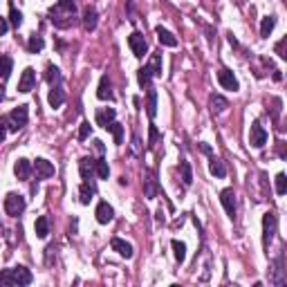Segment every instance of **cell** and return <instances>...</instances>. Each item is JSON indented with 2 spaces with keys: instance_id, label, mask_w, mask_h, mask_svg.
Wrapping results in <instances>:
<instances>
[{
  "instance_id": "cell-1",
  "label": "cell",
  "mask_w": 287,
  "mask_h": 287,
  "mask_svg": "<svg viewBox=\"0 0 287 287\" xmlns=\"http://www.w3.org/2000/svg\"><path fill=\"white\" fill-rule=\"evenodd\" d=\"M50 20H52L59 30H68L76 23V2L74 0H59L56 5L50 9Z\"/></svg>"
},
{
  "instance_id": "cell-2",
  "label": "cell",
  "mask_w": 287,
  "mask_h": 287,
  "mask_svg": "<svg viewBox=\"0 0 287 287\" xmlns=\"http://www.w3.org/2000/svg\"><path fill=\"white\" fill-rule=\"evenodd\" d=\"M34 281V276L27 267H12V270L0 271V287L7 285H30Z\"/></svg>"
},
{
  "instance_id": "cell-3",
  "label": "cell",
  "mask_w": 287,
  "mask_h": 287,
  "mask_svg": "<svg viewBox=\"0 0 287 287\" xmlns=\"http://www.w3.org/2000/svg\"><path fill=\"white\" fill-rule=\"evenodd\" d=\"M27 119H30V110L27 106H18L9 112V117H7V128L12 130V133H18L20 128L27 126Z\"/></svg>"
},
{
  "instance_id": "cell-4",
  "label": "cell",
  "mask_w": 287,
  "mask_h": 287,
  "mask_svg": "<svg viewBox=\"0 0 287 287\" xmlns=\"http://www.w3.org/2000/svg\"><path fill=\"white\" fill-rule=\"evenodd\" d=\"M25 206H27V202H25L23 195H18V193H9L5 198V211L7 216H12V218H18L20 213L25 211Z\"/></svg>"
},
{
  "instance_id": "cell-5",
  "label": "cell",
  "mask_w": 287,
  "mask_h": 287,
  "mask_svg": "<svg viewBox=\"0 0 287 287\" xmlns=\"http://www.w3.org/2000/svg\"><path fill=\"white\" fill-rule=\"evenodd\" d=\"M128 45H130V50H133V54H135L137 59H144V56H146L148 43H146V38H144V34L133 32V34L128 36Z\"/></svg>"
},
{
  "instance_id": "cell-6",
  "label": "cell",
  "mask_w": 287,
  "mask_h": 287,
  "mask_svg": "<svg viewBox=\"0 0 287 287\" xmlns=\"http://www.w3.org/2000/svg\"><path fill=\"white\" fill-rule=\"evenodd\" d=\"M144 195H146L148 200H155L159 193V186H157V175H155V170L146 169L144 170Z\"/></svg>"
},
{
  "instance_id": "cell-7",
  "label": "cell",
  "mask_w": 287,
  "mask_h": 287,
  "mask_svg": "<svg viewBox=\"0 0 287 287\" xmlns=\"http://www.w3.org/2000/svg\"><path fill=\"white\" fill-rule=\"evenodd\" d=\"M276 216L271 211H267L263 216V242L265 247H270V242L274 240V236H276Z\"/></svg>"
},
{
  "instance_id": "cell-8",
  "label": "cell",
  "mask_w": 287,
  "mask_h": 287,
  "mask_svg": "<svg viewBox=\"0 0 287 287\" xmlns=\"http://www.w3.org/2000/svg\"><path fill=\"white\" fill-rule=\"evenodd\" d=\"M249 144L253 148H263L267 144V130L260 126V121H253L252 123V133H249Z\"/></svg>"
},
{
  "instance_id": "cell-9",
  "label": "cell",
  "mask_w": 287,
  "mask_h": 287,
  "mask_svg": "<svg viewBox=\"0 0 287 287\" xmlns=\"http://www.w3.org/2000/svg\"><path fill=\"white\" fill-rule=\"evenodd\" d=\"M34 85H36V72H34V68H25L23 74H20V81H18V92L27 94V92H32V90H34Z\"/></svg>"
},
{
  "instance_id": "cell-10",
  "label": "cell",
  "mask_w": 287,
  "mask_h": 287,
  "mask_svg": "<svg viewBox=\"0 0 287 287\" xmlns=\"http://www.w3.org/2000/svg\"><path fill=\"white\" fill-rule=\"evenodd\" d=\"M218 83H220L224 90H231V92H236V90L240 88V85H238V79H236V74L231 70H227V68H222V70L218 72Z\"/></svg>"
},
{
  "instance_id": "cell-11",
  "label": "cell",
  "mask_w": 287,
  "mask_h": 287,
  "mask_svg": "<svg viewBox=\"0 0 287 287\" xmlns=\"http://www.w3.org/2000/svg\"><path fill=\"white\" fill-rule=\"evenodd\" d=\"M220 202H222L227 216L236 218V193H234V188H224L222 193H220Z\"/></svg>"
},
{
  "instance_id": "cell-12",
  "label": "cell",
  "mask_w": 287,
  "mask_h": 287,
  "mask_svg": "<svg viewBox=\"0 0 287 287\" xmlns=\"http://www.w3.org/2000/svg\"><path fill=\"white\" fill-rule=\"evenodd\" d=\"M94 216H97V222L99 224H108V222H112V218H115V209H112L108 202H99Z\"/></svg>"
},
{
  "instance_id": "cell-13",
  "label": "cell",
  "mask_w": 287,
  "mask_h": 287,
  "mask_svg": "<svg viewBox=\"0 0 287 287\" xmlns=\"http://www.w3.org/2000/svg\"><path fill=\"white\" fill-rule=\"evenodd\" d=\"M34 170H36V177H38V180H47V177L54 175V164L43 157H38L34 162Z\"/></svg>"
},
{
  "instance_id": "cell-14",
  "label": "cell",
  "mask_w": 287,
  "mask_h": 287,
  "mask_svg": "<svg viewBox=\"0 0 287 287\" xmlns=\"http://www.w3.org/2000/svg\"><path fill=\"white\" fill-rule=\"evenodd\" d=\"M110 247L121 258H133V256H135V249H133V245H130V242H126V240H121V238H112Z\"/></svg>"
},
{
  "instance_id": "cell-15",
  "label": "cell",
  "mask_w": 287,
  "mask_h": 287,
  "mask_svg": "<svg viewBox=\"0 0 287 287\" xmlns=\"http://www.w3.org/2000/svg\"><path fill=\"white\" fill-rule=\"evenodd\" d=\"M32 170H34V164H32L30 159H18L16 164H14V175L18 180H27L32 175Z\"/></svg>"
},
{
  "instance_id": "cell-16",
  "label": "cell",
  "mask_w": 287,
  "mask_h": 287,
  "mask_svg": "<svg viewBox=\"0 0 287 287\" xmlns=\"http://www.w3.org/2000/svg\"><path fill=\"white\" fill-rule=\"evenodd\" d=\"M97 23H99V14L94 7H85L83 9V27L88 32H94L97 30Z\"/></svg>"
},
{
  "instance_id": "cell-17",
  "label": "cell",
  "mask_w": 287,
  "mask_h": 287,
  "mask_svg": "<svg viewBox=\"0 0 287 287\" xmlns=\"http://www.w3.org/2000/svg\"><path fill=\"white\" fill-rule=\"evenodd\" d=\"M47 101H50V106H52V108H61L65 103V90H63V85H61V83H59V85H52Z\"/></svg>"
},
{
  "instance_id": "cell-18",
  "label": "cell",
  "mask_w": 287,
  "mask_h": 287,
  "mask_svg": "<svg viewBox=\"0 0 287 287\" xmlns=\"http://www.w3.org/2000/svg\"><path fill=\"white\" fill-rule=\"evenodd\" d=\"M271 283L274 285H283L285 283V270H283V256H278L271 265Z\"/></svg>"
},
{
  "instance_id": "cell-19",
  "label": "cell",
  "mask_w": 287,
  "mask_h": 287,
  "mask_svg": "<svg viewBox=\"0 0 287 287\" xmlns=\"http://www.w3.org/2000/svg\"><path fill=\"white\" fill-rule=\"evenodd\" d=\"M115 117H117L115 108H106V110H99V112H97V126H101V128H106V130H108V126L115 121Z\"/></svg>"
},
{
  "instance_id": "cell-20",
  "label": "cell",
  "mask_w": 287,
  "mask_h": 287,
  "mask_svg": "<svg viewBox=\"0 0 287 287\" xmlns=\"http://www.w3.org/2000/svg\"><path fill=\"white\" fill-rule=\"evenodd\" d=\"M155 34H157V41L162 43V45H166V47H177V38L170 34L169 30H164V27H155Z\"/></svg>"
},
{
  "instance_id": "cell-21",
  "label": "cell",
  "mask_w": 287,
  "mask_h": 287,
  "mask_svg": "<svg viewBox=\"0 0 287 287\" xmlns=\"http://www.w3.org/2000/svg\"><path fill=\"white\" fill-rule=\"evenodd\" d=\"M34 231H36V236H38V238H41V240H45L47 236H50V218H47V216H41V218H36Z\"/></svg>"
},
{
  "instance_id": "cell-22",
  "label": "cell",
  "mask_w": 287,
  "mask_h": 287,
  "mask_svg": "<svg viewBox=\"0 0 287 287\" xmlns=\"http://www.w3.org/2000/svg\"><path fill=\"white\" fill-rule=\"evenodd\" d=\"M209 173L216 177H227V166H224L222 159H218V157H211V162H209Z\"/></svg>"
},
{
  "instance_id": "cell-23",
  "label": "cell",
  "mask_w": 287,
  "mask_h": 287,
  "mask_svg": "<svg viewBox=\"0 0 287 287\" xmlns=\"http://www.w3.org/2000/svg\"><path fill=\"white\" fill-rule=\"evenodd\" d=\"M97 97H99L101 101H110V99H112L110 79H108V76H101V81H99V90H97Z\"/></svg>"
},
{
  "instance_id": "cell-24",
  "label": "cell",
  "mask_w": 287,
  "mask_h": 287,
  "mask_svg": "<svg viewBox=\"0 0 287 287\" xmlns=\"http://www.w3.org/2000/svg\"><path fill=\"white\" fill-rule=\"evenodd\" d=\"M146 115L151 119H155L157 115V92L152 88H148V97H146Z\"/></svg>"
},
{
  "instance_id": "cell-25",
  "label": "cell",
  "mask_w": 287,
  "mask_h": 287,
  "mask_svg": "<svg viewBox=\"0 0 287 287\" xmlns=\"http://www.w3.org/2000/svg\"><path fill=\"white\" fill-rule=\"evenodd\" d=\"M92 195H94V184L90 180H85L81 184V191H79V200H81V204H90Z\"/></svg>"
},
{
  "instance_id": "cell-26",
  "label": "cell",
  "mask_w": 287,
  "mask_h": 287,
  "mask_svg": "<svg viewBox=\"0 0 287 287\" xmlns=\"http://www.w3.org/2000/svg\"><path fill=\"white\" fill-rule=\"evenodd\" d=\"M79 170H81L83 180H90L92 173H94V159L92 157H81V162H79Z\"/></svg>"
},
{
  "instance_id": "cell-27",
  "label": "cell",
  "mask_w": 287,
  "mask_h": 287,
  "mask_svg": "<svg viewBox=\"0 0 287 287\" xmlns=\"http://www.w3.org/2000/svg\"><path fill=\"white\" fill-rule=\"evenodd\" d=\"M45 81L50 83V85H59V83H61V70L56 68V65H47V70H45Z\"/></svg>"
},
{
  "instance_id": "cell-28",
  "label": "cell",
  "mask_w": 287,
  "mask_h": 287,
  "mask_svg": "<svg viewBox=\"0 0 287 287\" xmlns=\"http://www.w3.org/2000/svg\"><path fill=\"white\" fill-rule=\"evenodd\" d=\"M180 173H182V182H184V186H191V184H193V170H191V164H188L186 159L180 162Z\"/></svg>"
},
{
  "instance_id": "cell-29",
  "label": "cell",
  "mask_w": 287,
  "mask_h": 287,
  "mask_svg": "<svg viewBox=\"0 0 287 287\" xmlns=\"http://www.w3.org/2000/svg\"><path fill=\"white\" fill-rule=\"evenodd\" d=\"M274 27H276V18L274 16H265L263 23H260V36H263V38H270V34L274 32Z\"/></svg>"
},
{
  "instance_id": "cell-30",
  "label": "cell",
  "mask_w": 287,
  "mask_h": 287,
  "mask_svg": "<svg viewBox=\"0 0 287 287\" xmlns=\"http://www.w3.org/2000/svg\"><path fill=\"white\" fill-rule=\"evenodd\" d=\"M94 173H97L101 180H108V175H110V166H108V162L103 157L94 159Z\"/></svg>"
},
{
  "instance_id": "cell-31",
  "label": "cell",
  "mask_w": 287,
  "mask_h": 287,
  "mask_svg": "<svg viewBox=\"0 0 287 287\" xmlns=\"http://www.w3.org/2000/svg\"><path fill=\"white\" fill-rule=\"evenodd\" d=\"M229 108V101L224 99V97H220V94H213L211 97V110L216 112V115H220V112H224Z\"/></svg>"
},
{
  "instance_id": "cell-32",
  "label": "cell",
  "mask_w": 287,
  "mask_h": 287,
  "mask_svg": "<svg viewBox=\"0 0 287 287\" xmlns=\"http://www.w3.org/2000/svg\"><path fill=\"white\" fill-rule=\"evenodd\" d=\"M170 247H173V253H175V260L182 265L184 260H186V245H184V242H180V240H173V242H170Z\"/></svg>"
},
{
  "instance_id": "cell-33",
  "label": "cell",
  "mask_w": 287,
  "mask_h": 287,
  "mask_svg": "<svg viewBox=\"0 0 287 287\" xmlns=\"http://www.w3.org/2000/svg\"><path fill=\"white\" fill-rule=\"evenodd\" d=\"M45 47V41H43V36H30V41H27V50H30V54H38Z\"/></svg>"
},
{
  "instance_id": "cell-34",
  "label": "cell",
  "mask_w": 287,
  "mask_h": 287,
  "mask_svg": "<svg viewBox=\"0 0 287 287\" xmlns=\"http://www.w3.org/2000/svg\"><path fill=\"white\" fill-rule=\"evenodd\" d=\"M152 76H162V54H152L151 63L146 65Z\"/></svg>"
},
{
  "instance_id": "cell-35",
  "label": "cell",
  "mask_w": 287,
  "mask_h": 287,
  "mask_svg": "<svg viewBox=\"0 0 287 287\" xmlns=\"http://www.w3.org/2000/svg\"><path fill=\"white\" fill-rule=\"evenodd\" d=\"M12 68H14V61L9 56H0V79H7L12 74Z\"/></svg>"
},
{
  "instance_id": "cell-36",
  "label": "cell",
  "mask_w": 287,
  "mask_h": 287,
  "mask_svg": "<svg viewBox=\"0 0 287 287\" xmlns=\"http://www.w3.org/2000/svg\"><path fill=\"white\" fill-rule=\"evenodd\" d=\"M137 81H139L141 88H151V81H152V74L148 68H141L139 72H137Z\"/></svg>"
},
{
  "instance_id": "cell-37",
  "label": "cell",
  "mask_w": 287,
  "mask_h": 287,
  "mask_svg": "<svg viewBox=\"0 0 287 287\" xmlns=\"http://www.w3.org/2000/svg\"><path fill=\"white\" fill-rule=\"evenodd\" d=\"M108 130L112 133V137H115V144H123V126L117 121H112L110 126H108Z\"/></svg>"
},
{
  "instance_id": "cell-38",
  "label": "cell",
  "mask_w": 287,
  "mask_h": 287,
  "mask_svg": "<svg viewBox=\"0 0 287 287\" xmlns=\"http://www.w3.org/2000/svg\"><path fill=\"white\" fill-rule=\"evenodd\" d=\"M9 23H12L14 27H20V25H23V14L18 12L14 5H9Z\"/></svg>"
},
{
  "instance_id": "cell-39",
  "label": "cell",
  "mask_w": 287,
  "mask_h": 287,
  "mask_svg": "<svg viewBox=\"0 0 287 287\" xmlns=\"http://www.w3.org/2000/svg\"><path fill=\"white\" fill-rule=\"evenodd\" d=\"M276 193H278V195H285L287 193V177H285V173H278V175H276Z\"/></svg>"
},
{
  "instance_id": "cell-40",
  "label": "cell",
  "mask_w": 287,
  "mask_h": 287,
  "mask_svg": "<svg viewBox=\"0 0 287 287\" xmlns=\"http://www.w3.org/2000/svg\"><path fill=\"white\" fill-rule=\"evenodd\" d=\"M159 141V130H157V126H155V123H151V126H148V146H155V144H157Z\"/></svg>"
},
{
  "instance_id": "cell-41",
  "label": "cell",
  "mask_w": 287,
  "mask_h": 287,
  "mask_svg": "<svg viewBox=\"0 0 287 287\" xmlns=\"http://www.w3.org/2000/svg\"><path fill=\"white\" fill-rule=\"evenodd\" d=\"M90 130H92V126H90L88 121H83V123H81V128H79V139H81V141L88 139V137H90Z\"/></svg>"
},
{
  "instance_id": "cell-42",
  "label": "cell",
  "mask_w": 287,
  "mask_h": 287,
  "mask_svg": "<svg viewBox=\"0 0 287 287\" xmlns=\"http://www.w3.org/2000/svg\"><path fill=\"white\" fill-rule=\"evenodd\" d=\"M7 117L5 119H0V144H2V141H5V137H7Z\"/></svg>"
},
{
  "instance_id": "cell-43",
  "label": "cell",
  "mask_w": 287,
  "mask_h": 287,
  "mask_svg": "<svg viewBox=\"0 0 287 287\" xmlns=\"http://www.w3.org/2000/svg\"><path fill=\"white\" fill-rule=\"evenodd\" d=\"M7 30H9V23H7V18H0V36H5Z\"/></svg>"
},
{
  "instance_id": "cell-44",
  "label": "cell",
  "mask_w": 287,
  "mask_h": 287,
  "mask_svg": "<svg viewBox=\"0 0 287 287\" xmlns=\"http://www.w3.org/2000/svg\"><path fill=\"white\" fill-rule=\"evenodd\" d=\"M283 50H285V38H283V41H281V43H278V45H276V52H278V56H281V59H285L287 54H285V52H283Z\"/></svg>"
},
{
  "instance_id": "cell-45",
  "label": "cell",
  "mask_w": 287,
  "mask_h": 287,
  "mask_svg": "<svg viewBox=\"0 0 287 287\" xmlns=\"http://www.w3.org/2000/svg\"><path fill=\"white\" fill-rule=\"evenodd\" d=\"M139 144H141V141H139V137H137V135H133V152H139Z\"/></svg>"
},
{
  "instance_id": "cell-46",
  "label": "cell",
  "mask_w": 287,
  "mask_h": 287,
  "mask_svg": "<svg viewBox=\"0 0 287 287\" xmlns=\"http://www.w3.org/2000/svg\"><path fill=\"white\" fill-rule=\"evenodd\" d=\"M200 151L204 152V155H211V146H209V144H204V141L200 144Z\"/></svg>"
},
{
  "instance_id": "cell-47",
  "label": "cell",
  "mask_w": 287,
  "mask_h": 287,
  "mask_svg": "<svg viewBox=\"0 0 287 287\" xmlns=\"http://www.w3.org/2000/svg\"><path fill=\"white\" fill-rule=\"evenodd\" d=\"M94 146H97V151L99 152H103V141L101 139H94Z\"/></svg>"
},
{
  "instance_id": "cell-48",
  "label": "cell",
  "mask_w": 287,
  "mask_h": 287,
  "mask_svg": "<svg viewBox=\"0 0 287 287\" xmlns=\"http://www.w3.org/2000/svg\"><path fill=\"white\" fill-rule=\"evenodd\" d=\"M0 101H5V88L0 85Z\"/></svg>"
}]
</instances>
